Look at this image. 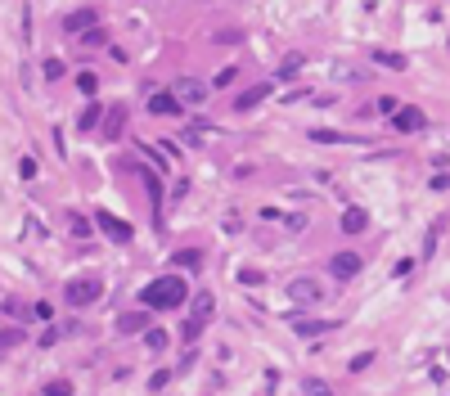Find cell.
Here are the masks:
<instances>
[{
  "mask_svg": "<svg viewBox=\"0 0 450 396\" xmlns=\"http://www.w3.org/2000/svg\"><path fill=\"white\" fill-rule=\"evenodd\" d=\"M176 95H167V90H158V95H149V113H158V118H172L176 113Z\"/></svg>",
  "mask_w": 450,
  "mask_h": 396,
  "instance_id": "7c38bea8",
  "label": "cell"
},
{
  "mask_svg": "<svg viewBox=\"0 0 450 396\" xmlns=\"http://www.w3.org/2000/svg\"><path fill=\"white\" fill-rule=\"evenodd\" d=\"M86 27H99V14H95V10H77V14H68V18H64V32H77V36H81Z\"/></svg>",
  "mask_w": 450,
  "mask_h": 396,
  "instance_id": "30bf717a",
  "label": "cell"
},
{
  "mask_svg": "<svg viewBox=\"0 0 450 396\" xmlns=\"http://www.w3.org/2000/svg\"><path fill=\"white\" fill-rule=\"evenodd\" d=\"M212 306H216V302H212V293H198V298H194V320H212Z\"/></svg>",
  "mask_w": 450,
  "mask_h": 396,
  "instance_id": "5bb4252c",
  "label": "cell"
},
{
  "mask_svg": "<svg viewBox=\"0 0 450 396\" xmlns=\"http://www.w3.org/2000/svg\"><path fill=\"white\" fill-rule=\"evenodd\" d=\"M289 298L297 302V306H320V302H324V284H320V279H293Z\"/></svg>",
  "mask_w": 450,
  "mask_h": 396,
  "instance_id": "3957f363",
  "label": "cell"
},
{
  "mask_svg": "<svg viewBox=\"0 0 450 396\" xmlns=\"http://www.w3.org/2000/svg\"><path fill=\"white\" fill-rule=\"evenodd\" d=\"M203 99H207L203 81H194V77H181V81H176V104H203Z\"/></svg>",
  "mask_w": 450,
  "mask_h": 396,
  "instance_id": "8992f818",
  "label": "cell"
},
{
  "mask_svg": "<svg viewBox=\"0 0 450 396\" xmlns=\"http://www.w3.org/2000/svg\"><path fill=\"white\" fill-rule=\"evenodd\" d=\"M99 293H104V284H99L95 275L72 279V284H68V306H90V302H99Z\"/></svg>",
  "mask_w": 450,
  "mask_h": 396,
  "instance_id": "7a4b0ae2",
  "label": "cell"
},
{
  "mask_svg": "<svg viewBox=\"0 0 450 396\" xmlns=\"http://www.w3.org/2000/svg\"><path fill=\"white\" fill-rule=\"evenodd\" d=\"M144 347H149V352H162V347H167V333H162V329H149V333H144Z\"/></svg>",
  "mask_w": 450,
  "mask_h": 396,
  "instance_id": "7402d4cb",
  "label": "cell"
},
{
  "mask_svg": "<svg viewBox=\"0 0 450 396\" xmlns=\"http://www.w3.org/2000/svg\"><path fill=\"white\" fill-rule=\"evenodd\" d=\"M140 306H149V311L185 306V279H181V275H162V279H153V284H144V293H140Z\"/></svg>",
  "mask_w": 450,
  "mask_h": 396,
  "instance_id": "6da1fadb",
  "label": "cell"
},
{
  "mask_svg": "<svg viewBox=\"0 0 450 396\" xmlns=\"http://www.w3.org/2000/svg\"><path fill=\"white\" fill-rule=\"evenodd\" d=\"M333 77H338V81H360V68H352V64H333Z\"/></svg>",
  "mask_w": 450,
  "mask_h": 396,
  "instance_id": "44dd1931",
  "label": "cell"
},
{
  "mask_svg": "<svg viewBox=\"0 0 450 396\" xmlns=\"http://www.w3.org/2000/svg\"><path fill=\"white\" fill-rule=\"evenodd\" d=\"M239 279H243V284H261L266 275H261V270H239Z\"/></svg>",
  "mask_w": 450,
  "mask_h": 396,
  "instance_id": "8d00e7d4",
  "label": "cell"
},
{
  "mask_svg": "<svg viewBox=\"0 0 450 396\" xmlns=\"http://www.w3.org/2000/svg\"><path fill=\"white\" fill-rule=\"evenodd\" d=\"M149 329V306H135L127 315H118V333H144Z\"/></svg>",
  "mask_w": 450,
  "mask_h": 396,
  "instance_id": "ba28073f",
  "label": "cell"
},
{
  "mask_svg": "<svg viewBox=\"0 0 450 396\" xmlns=\"http://www.w3.org/2000/svg\"><path fill=\"white\" fill-rule=\"evenodd\" d=\"M437 235H441V225H432L428 239H423V257H432V252H437Z\"/></svg>",
  "mask_w": 450,
  "mask_h": 396,
  "instance_id": "4316f807",
  "label": "cell"
},
{
  "mask_svg": "<svg viewBox=\"0 0 450 396\" xmlns=\"http://www.w3.org/2000/svg\"><path fill=\"white\" fill-rule=\"evenodd\" d=\"M185 343H194V338H198V333H203V320H185Z\"/></svg>",
  "mask_w": 450,
  "mask_h": 396,
  "instance_id": "4dcf8cb0",
  "label": "cell"
},
{
  "mask_svg": "<svg viewBox=\"0 0 450 396\" xmlns=\"http://www.w3.org/2000/svg\"><path fill=\"white\" fill-rule=\"evenodd\" d=\"M32 311H36V315H41V320H45V324H50V320H54V306H50V302H36V306H32Z\"/></svg>",
  "mask_w": 450,
  "mask_h": 396,
  "instance_id": "d590c367",
  "label": "cell"
},
{
  "mask_svg": "<svg viewBox=\"0 0 450 396\" xmlns=\"http://www.w3.org/2000/svg\"><path fill=\"white\" fill-rule=\"evenodd\" d=\"M235 77H239V72H235V68H221V72H216V86H221V90H225V86H230V81H235Z\"/></svg>",
  "mask_w": 450,
  "mask_h": 396,
  "instance_id": "e575fe53",
  "label": "cell"
},
{
  "mask_svg": "<svg viewBox=\"0 0 450 396\" xmlns=\"http://www.w3.org/2000/svg\"><path fill=\"white\" fill-rule=\"evenodd\" d=\"M374 64H383V68H392V72H401V68H406V54H392V50H374Z\"/></svg>",
  "mask_w": 450,
  "mask_h": 396,
  "instance_id": "2e32d148",
  "label": "cell"
},
{
  "mask_svg": "<svg viewBox=\"0 0 450 396\" xmlns=\"http://www.w3.org/2000/svg\"><path fill=\"white\" fill-rule=\"evenodd\" d=\"M167 383H172V374H167V369H158V374L149 378V387H153V392H162V387H167Z\"/></svg>",
  "mask_w": 450,
  "mask_h": 396,
  "instance_id": "836d02e7",
  "label": "cell"
},
{
  "mask_svg": "<svg viewBox=\"0 0 450 396\" xmlns=\"http://www.w3.org/2000/svg\"><path fill=\"white\" fill-rule=\"evenodd\" d=\"M446 185H450V176H446V172L432 176V189H437V194H446Z\"/></svg>",
  "mask_w": 450,
  "mask_h": 396,
  "instance_id": "f35d334b",
  "label": "cell"
},
{
  "mask_svg": "<svg viewBox=\"0 0 450 396\" xmlns=\"http://www.w3.org/2000/svg\"><path fill=\"white\" fill-rule=\"evenodd\" d=\"M45 396H72V383H68V378H59V383L45 387Z\"/></svg>",
  "mask_w": 450,
  "mask_h": 396,
  "instance_id": "484cf974",
  "label": "cell"
},
{
  "mask_svg": "<svg viewBox=\"0 0 450 396\" xmlns=\"http://www.w3.org/2000/svg\"><path fill=\"white\" fill-rule=\"evenodd\" d=\"M95 225L104 230L108 239H118V243H131V239H135V230H131L127 221H118L113 212H95Z\"/></svg>",
  "mask_w": 450,
  "mask_h": 396,
  "instance_id": "5b68a950",
  "label": "cell"
},
{
  "mask_svg": "<svg viewBox=\"0 0 450 396\" xmlns=\"http://www.w3.org/2000/svg\"><path fill=\"white\" fill-rule=\"evenodd\" d=\"M5 315H14V320H23V315H27V306H23V302H5Z\"/></svg>",
  "mask_w": 450,
  "mask_h": 396,
  "instance_id": "d6a6232c",
  "label": "cell"
},
{
  "mask_svg": "<svg viewBox=\"0 0 450 396\" xmlns=\"http://www.w3.org/2000/svg\"><path fill=\"white\" fill-rule=\"evenodd\" d=\"M392 127H397L401 135H414V131H423V127H428V118H423V108L406 104V108H392Z\"/></svg>",
  "mask_w": 450,
  "mask_h": 396,
  "instance_id": "277c9868",
  "label": "cell"
},
{
  "mask_svg": "<svg viewBox=\"0 0 450 396\" xmlns=\"http://www.w3.org/2000/svg\"><path fill=\"white\" fill-rule=\"evenodd\" d=\"M18 343H27V338H23V329L18 324H10V329H0V352H14V347Z\"/></svg>",
  "mask_w": 450,
  "mask_h": 396,
  "instance_id": "9a60e30c",
  "label": "cell"
},
{
  "mask_svg": "<svg viewBox=\"0 0 450 396\" xmlns=\"http://www.w3.org/2000/svg\"><path fill=\"white\" fill-rule=\"evenodd\" d=\"M18 176H23V181H36V158H23L18 162Z\"/></svg>",
  "mask_w": 450,
  "mask_h": 396,
  "instance_id": "f1b7e54d",
  "label": "cell"
},
{
  "mask_svg": "<svg viewBox=\"0 0 450 396\" xmlns=\"http://www.w3.org/2000/svg\"><path fill=\"white\" fill-rule=\"evenodd\" d=\"M77 90H81V95H95V90H99V77L95 72H77Z\"/></svg>",
  "mask_w": 450,
  "mask_h": 396,
  "instance_id": "d6986e66",
  "label": "cell"
},
{
  "mask_svg": "<svg viewBox=\"0 0 450 396\" xmlns=\"http://www.w3.org/2000/svg\"><path fill=\"white\" fill-rule=\"evenodd\" d=\"M72 235H77V239H86V235H90V221H86V216H77V212H72Z\"/></svg>",
  "mask_w": 450,
  "mask_h": 396,
  "instance_id": "f546056e",
  "label": "cell"
},
{
  "mask_svg": "<svg viewBox=\"0 0 450 396\" xmlns=\"http://www.w3.org/2000/svg\"><path fill=\"white\" fill-rule=\"evenodd\" d=\"M329 270H333V279H356L360 275V257H356V252H333Z\"/></svg>",
  "mask_w": 450,
  "mask_h": 396,
  "instance_id": "52a82bcc",
  "label": "cell"
},
{
  "mask_svg": "<svg viewBox=\"0 0 450 396\" xmlns=\"http://www.w3.org/2000/svg\"><path fill=\"white\" fill-rule=\"evenodd\" d=\"M266 95H270V86H266V81H261V86H248L243 95L235 99V113H252V108H257V104H261Z\"/></svg>",
  "mask_w": 450,
  "mask_h": 396,
  "instance_id": "8fae6325",
  "label": "cell"
},
{
  "mask_svg": "<svg viewBox=\"0 0 450 396\" xmlns=\"http://www.w3.org/2000/svg\"><path fill=\"white\" fill-rule=\"evenodd\" d=\"M18 27H23V41L32 45V5H23V23H18Z\"/></svg>",
  "mask_w": 450,
  "mask_h": 396,
  "instance_id": "d4e9b609",
  "label": "cell"
},
{
  "mask_svg": "<svg viewBox=\"0 0 450 396\" xmlns=\"http://www.w3.org/2000/svg\"><path fill=\"white\" fill-rule=\"evenodd\" d=\"M176 266H203V252L198 248H181L176 252Z\"/></svg>",
  "mask_w": 450,
  "mask_h": 396,
  "instance_id": "ac0fdd59",
  "label": "cell"
},
{
  "mask_svg": "<svg viewBox=\"0 0 450 396\" xmlns=\"http://www.w3.org/2000/svg\"><path fill=\"white\" fill-rule=\"evenodd\" d=\"M302 68V54H293V59H284V68H279V77H297Z\"/></svg>",
  "mask_w": 450,
  "mask_h": 396,
  "instance_id": "83f0119b",
  "label": "cell"
},
{
  "mask_svg": "<svg viewBox=\"0 0 450 396\" xmlns=\"http://www.w3.org/2000/svg\"><path fill=\"white\" fill-rule=\"evenodd\" d=\"M41 72H45V81H59V77H64V64H59V59H45Z\"/></svg>",
  "mask_w": 450,
  "mask_h": 396,
  "instance_id": "cb8c5ba5",
  "label": "cell"
},
{
  "mask_svg": "<svg viewBox=\"0 0 450 396\" xmlns=\"http://www.w3.org/2000/svg\"><path fill=\"white\" fill-rule=\"evenodd\" d=\"M365 225H369V212H360V207H347L343 212V235H360Z\"/></svg>",
  "mask_w": 450,
  "mask_h": 396,
  "instance_id": "4fadbf2b",
  "label": "cell"
},
{
  "mask_svg": "<svg viewBox=\"0 0 450 396\" xmlns=\"http://www.w3.org/2000/svg\"><path fill=\"white\" fill-rule=\"evenodd\" d=\"M302 392H306V396H333L324 378H302Z\"/></svg>",
  "mask_w": 450,
  "mask_h": 396,
  "instance_id": "e0dca14e",
  "label": "cell"
},
{
  "mask_svg": "<svg viewBox=\"0 0 450 396\" xmlns=\"http://www.w3.org/2000/svg\"><path fill=\"white\" fill-rule=\"evenodd\" d=\"M81 45H86V50L104 45V27H86V32H81Z\"/></svg>",
  "mask_w": 450,
  "mask_h": 396,
  "instance_id": "603a6c76",
  "label": "cell"
},
{
  "mask_svg": "<svg viewBox=\"0 0 450 396\" xmlns=\"http://www.w3.org/2000/svg\"><path fill=\"white\" fill-rule=\"evenodd\" d=\"M369 365H374V352H360V356L352 360V374H360V369H369Z\"/></svg>",
  "mask_w": 450,
  "mask_h": 396,
  "instance_id": "1f68e13d",
  "label": "cell"
},
{
  "mask_svg": "<svg viewBox=\"0 0 450 396\" xmlns=\"http://www.w3.org/2000/svg\"><path fill=\"white\" fill-rule=\"evenodd\" d=\"M311 140H320V144H329V140H333V144H338L343 135H333V131H311Z\"/></svg>",
  "mask_w": 450,
  "mask_h": 396,
  "instance_id": "74e56055",
  "label": "cell"
},
{
  "mask_svg": "<svg viewBox=\"0 0 450 396\" xmlns=\"http://www.w3.org/2000/svg\"><path fill=\"white\" fill-rule=\"evenodd\" d=\"M99 118H104V108H99V104H90L86 113H81V122H77V127H81V131H90V127H99Z\"/></svg>",
  "mask_w": 450,
  "mask_h": 396,
  "instance_id": "ffe728a7",
  "label": "cell"
},
{
  "mask_svg": "<svg viewBox=\"0 0 450 396\" xmlns=\"http://www.w3.org/2000/svg\"><path fill=\"white\" fill-rule=\"evenodd\" d=\"M293 329H297V338H324V333H333V320H306V315H293Z\"/></svg>",
  "mask_w": 450,
  "mask_h": 396,
  "instance_id": "9c48e42d",
  "label": "cell"
}]
</instances>
